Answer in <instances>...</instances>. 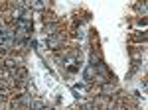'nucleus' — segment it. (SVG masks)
<instances>
[{"label": "nucleus", "mask_w": 148, "mask_h": 110, "mask_svg": "<svg viewBox=\"0 0 148 110\" xmlns=\"http://www.w3.org/2000/svg\"><path fill=\"white\" fill-rule=\"evenodd\" d=\"M103 92L107 94V92H114L116 88H114V85H109V83H103V88H101Z\"/></svg>", "instance_id": "obj_4"}, {"label": "nucleus", "mask_w": 148, "mask_h": 110, "mask_svg": "<svg viewBox=\"0 0 148 110\" xmlns=\"http://www.w3.org/2000/svg\"><path fill=\"white\" fill-rule=\"evenodd\" d=\"M132 39H134V41H144V39H146V33H134Z\"/></svg>", "instance_id": "obj_6"}, {"label": "nucleus", "mask_w": 148, "mask_h": 110, "mask_svg": "<svg viewBox=\"0 0 148 110\" xmlns=\"http://www.w3.org/2000/svg\"><path fill=\"white\" fill-rule=\"evenodd\" d=\"M95 75H97L95 67H93V65H89V67H87V71H85V81H91V79L95 77Z\"/></svg>", "instance_id": "obj_3"}, {"label": "nucleus", "mask_w": 148, "mask_h": 110, "mask_svg": "<svg viewBox=\"0 0 148 110\" xmlns=\"http://www.w3.org/2000/svg\"><path fill=\"white\" fill-rule=\"evenodd\" d=\"M47 47H51V49H57V47H59V45L63 43V35H56V33H53V35H49V37H47Z\"/></svg>", "instance_id": "obj_1"}, {"label": "nucleus", "mask_w": 148, "mask_h": 110, "mask_svg": "<svg viewBox=\"0 0 148 110\" xmlns=\"http://www.w3.org/2000/svg\"><path fill=\"white\" fill-rule=\"evenodd\" d=\"M57 30V24H46V33L53 35V32Z\"/></svg>", "instance_id": "obj_5"}, {"label": "nucleus", "mask_w": 148, "mask_h": 110, "mask_svg": "<svg viewBox=\"0 0 148 110\" xmlns=\"http://www.w3.org/2000/svg\"><path fill=\"white\" fill-rule=\"evenodd\" d=\"M30 8H36V10H44V8H46V4H44V0H32V2H30Z\"/></svg>", "instance_id": "obj_2"}]
</instances>
